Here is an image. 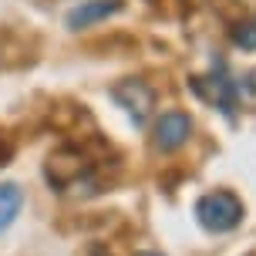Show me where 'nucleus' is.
Returning <instances> with one entry per match:
<instances>
[{
	"instance_id": "39448f33",
	"label": "nucleus",
	"mask_w": 256,
	"mask_h": 256,
	"mask_svg": "<svg viewBox=\"0 0 256 256\" xmlns=\"http://www.w3.org/2000/svg\"><path fill=\"white\" fill-rule=\"evenodd\" d=\"M84 172H88L84 155L74 152V148H61V152H54L51 158H48V179H51V186L58 192H68Z\"/></svg>"
},
{
	"instance_id": "20e7f679",
	"label": "nucleus",
	"mask_w": 256,
	"mask_h": 256,
	"mask_svg": "<svg viewBox=\"0 0 256 256\" xmlns=\"http://www.w3.org/2000/svg\"><path fill=\"white\" fill-rule=\"evenodd\" d=\"M122 10H125V0H81L78 7L68 10L64 27L68 30H88V27L102 24V20H108V17H115Z\"/></svg>"
},
{
	"instance_id": "6e6552de",
	"label": "nucleus",
	"mask_w": 256,
	"mask_h": 256,
	"mask_svg": "<svg viewBox=\"0 0 256 256\" xmlns=\"http://www.w3.org/2000/svg\"><path fill=\"white\" fill-rule=\"evenodd\" d=\"M232 84H236V102L256 108V68H253V71H246L243 78H236Z\"/></svg>"
},
{
	"instance_id": "0eeeda50",
	"label": "nucleus",
	"mask_w": 256,
	"mask_h": 256,
	"mask_svg": "<svg viewBox=\"0 0 256 256\" xmlns=\"http://www.w3.org/2000/svg\"><path fill=\"white\" fill-rule=\"evenodd\" d=\"M20 206H24V192H20V186H14V182H0V232L17 219Z\"/></svg>"
},
{
	"instance_id": "423d86ee",
	"label": "nucleus",
	"mask_w": 256,
	"mask_h": 256,
	"mask_svg": "<svg viewBox=\"0 0 256 256\" xmlns=\"http://www.w3.org/2000/svg\"><path fill=\"white\" fill-rule=\"evenodd\" d=\"M192 88L199 91L206 102L216 104L226 118H232L236 104H240V102H236V84H232L222 71H219V74H209V78H192Z\"/></svg>"
},
{
	"instance_id": "f03ea898",
	"label": "nucleus",
	"mask_w": 256,
	"mask_h": 256,
	"mask_svg": "<svg viewBox=\"0 0 256 256\" xmlns=\"http://www.w3.org/2000/svg\"><path fill=\"white\" fill-rule=\"evenodd\" d=\"M189 138H192V118L186 112L172 108V112H162L158 115V122L152 128V145L158 152H176Z\"/></svg>"
},
{
	"instance_id": "f257e3e1",
	"label": "nucleus",
	"mask_w": 256,
	"mask_h": 256,
	"mask_svg": "<svg viewBox=\"0 0 256 256\" xmlns=\"http://www.w3.org/2000/svg\"><path fill=\"white\" fill-rule=\"evenodd\" d=\"M246 209H243V199L230 189H216V192H206L202 199L196 202V219L199 226L209 232H230L243 222Z\"/></svg>"
},
{
	"instance_id": "7ed1b4c3",
	"label": "nucleus",
	"mask_w": 256,
	"mask_h": 256,
	"mask_svg": "<svg viewBox=\"0 0 256 256\" xmlns=\"http://www.w3.org/2000/svg\"><path fill=\"white\" fill-rule=\"evenodd\" d=\"M112 98H115L122 108H125V115L135 122V125H145L148 115H152V104H155V94L152 88L145 84V81H135V78H128L122 84L112 88Z\"/></svg>"
},
{
	"instance_id": "9d476101",
	"label": "nucleus",
	"mask_w": 256,
	"mask_h": 256,
	"mask_svg": "<svg viewBox=\"0 0 256 256\" xmlns=\"http://www.w3.org/2000/svg\"><path fill=\"white\" fill-rule=\"evenodd\" d=\"M138 256H162V253H138Z\"/></svg>"
},
{
	"instance_id": "1a4fd4ad",
	"label": "nucleus",
	"mask_w": 256,
	"mask_h": 256,
	"mask_svg": "<svg viewBox=\"0 0 256 256\" xmlns=\"http://www.w3.org/2000/svg\"><path fill=\"white\" fill-rule=\"evenodd\" d=\"M232 44L243 48V51H256V17L232 27Z\"/></svg>"
}]
</instances>
